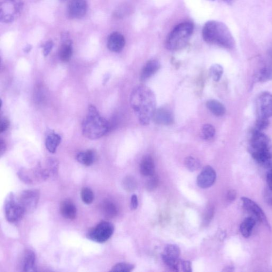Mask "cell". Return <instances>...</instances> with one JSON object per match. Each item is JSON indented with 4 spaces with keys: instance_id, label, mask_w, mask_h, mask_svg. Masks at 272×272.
Wrapping results in <instances>:
<instances>
[{
    "instance_id": "cell-1",
    "label": "cell",
    "mask_w": 272,
    "mask_h": 272,
    "mask_svg": "<svg viewBox=\"0 0 272 272\" xmlns=\"http://www.w3.org/2000/svg\"><path fill=\"white\" fill-rule=\"evenodd\" d=\"M130 102L140 123L149 125L156 110V97L153 90L145 85L136 87L132 92Z\"/></svg>"
},
{
    "instance_id": "cell-2",
    "label": "cell",
    "mask_w": 272,
    "mask_h": 272,
    "mask_svg": "<svg viewBox=\"0 0 272 272\" xmlns=\"http://www.w3.org/2000/svg\"><path fill=\"white\" fill-rule=\"evenodd\" d=\"M203 39L208 43L227 49H233L235 40L232 32L223 22L212 20L205 23L202 31Z\"/></svg>"
},
{
    "instance_id": "cell-3",
    "label": "cell",
    "mask_w": 272,
    "mask_h": 272,
    "mask_svg": "<svg viewBox=\"0 0 272 272\" xmlns=\"http://www.w3.org/2000/svg\"><path fill=\"white\" fill-rule=\"evenodd\" d=\"M110 123L101 116L94 105H90L87 114L82 123V134L90 139L100 138L108 133Z\"/></svg>"
},
{
    "instance_id": "cell-4",
    "label": "cell",
    "mask_w": 272,
    "mask_h": 272,
    "mask_svg": "<svg viewBox=\"0 0 272 272\" xmlns=\"http://www.w3.org/2000/svg\"><path fill=\"white\" fill-rule=\"evenodd\" d=\"M194 31L193 24L184 22L178 24L168 36L166 46L169 50L177 51L184 48L188 44Z\"/></svg>"
},
{
    "instance_id": "cell-5",
    "label": "cell",
    "mask_w": 272,
    "mask_h": 272,
    "mask_svg": "<svg viewBox=\"0 0 272 272\" xmlns=\"http://www.w3.org/2000/svg\"><path fill=\"white\" fill-rule=\"evenodd\" d=\"M22 0H2L0 9V20L2 22H13L20 15L23 8Z\"/></svg>"
},
{
    "instance_id": "cell-6",
    "label": "cell",
    "mask_w": 272,
    "mask_h": 272,
    "mask_svg": "<svg viewBox=\"0 0 272 272\" xmlns=\"http://www.w3.org/2000/svg\"><path fill=\"white\" fill-rule=\"evenodd\" d=\"M4 210L6 219L10 223L19 221L26 213L19 203L17 198L12 193L6 198Z\"/></svg>"
},
{
    "instance_id": "cell-7",
    "label": "cell",
    "mask_w": 272,
    "mask_h": 272,
    "mask_svg": "<svg viewBox=\"0 0 272 272\" xmlns=\"http://www.w3.org/2000/svg\"><path fill=\"white\" fill-rule=\"evenodd\" d=\"M114 230V226L110 222L102 221L89 231L87 237L93 242L104 243L111 237Z\"/></svg>"
},
{
    "instance_id": "cell-8",
    "label": "cell",
    "mask_w": 272,
    "mask_h": 272,
    "mask_svg": "<svg viewBox=\"0 0 272 272\" xmlns=\"http://www.w3.org/2000/svg\"><path fill=\"white\" fill-rule=\"evenodd\" d=\"M39 192L36 189H29L21 192L17 197L18 201L26 213L34 212L39 200Z\"/></svg>"
},
{
    "instance_id": "cell-9",
    "label": "cell",
    "mask_w": 272,
    "mask_h": 272,
    "mask_svg": "<svg viewBox=\"0 0 272 272\" xmlns=\"http://www.w3.org/2000/svg\"><path fill=\"white\" fill-rule=\"evenodd\" d=\"M18 176L23 182L28 184L42 182L51 176L46 169L42 168L32 170H21L18 172Z\"/></svg>"
},
{
    "instance_id": "cell-10",
    "label": "cell",
    "mask_w": 272,
    "mask_h": 272,
    "mask_svg": "<svg viewBox=\"0 0 272 272\" xmlns=\"http://www.w3.org/2000/svg\"><path fill=\"white\" fill-rule=\"evenodd\" d=\"M270 139L263 132L254 131L250 143L251 154L263 151L271 150Z\"/></svg>"
},
{
    "instance_id": "cell-11",
    "label": "cell",
    "mask_w": 272,
    "mask_h": 272,
    "mask_svg": "<svg viewBox=\"0 0 272 272\" xmlns=\"http://www.w3.org/2000/svg\"><path fill=\"white\" fill-rule=\"evenodd\" d=\"M242 201L245 209L251 214L252 218L263 224H268L266 214L258 204L245 197L242 198Z\"/></svg>"
},
{
    "instance_id": "cell-12",
    "label": "cell",
    "mask_w": 272,
    "mask_h": 272,
    "mask_svg": "<svg viewBox=\"0 0 272 272\" xmlns=\"http://www.w3.org/2000/svg\"><path fill=\"white\" fill-rule=\"evenodd\" d=\"M180 254V249L177 246L168 245L162 255L163 261L171 269L178 271Z\"/></svg>"
},
{
    "instance_id": "cell-13",
    "label": "cell",
    "mask_w": 272,
    "mask_h": 272,
    "mask_svg": "<svg viewBox=\"0 0 272 272\" xmlns=\"http://www.w3.org/2000/svg\"><path fill=\"white\" fill-rule=\"evenodd\" d=\"M258 117L270 118L272 117V94L265 92L258 100Z\"/></svg>"
},
{
    "instance_id": "cell-14",
    "label": "cell",
    "mask_w": 272,
    "mask_h": 272,
    "mask_svg": "<svg viewBox=\"0 0 272 272\" xmlns=\"http://www.w3.org/2000/svg\"><path fill=\"white\" fill-rule=\"evenodd\" d=\"M87 9L86 0H71L68 6V14L72 19H80L86 15Z\"/></svg>"
},
{
    "instance_id": "cell-15",
    "label": "cell",
    "mask_w": 272,
    "mask_h": 272,
    "mask_svg": "<svg viewBox=\"0 0 272 272\" xmlns=\"http://www.w3.org/2000/svg\"><path fill=\"white\" fill-rule=\"evenodd\" d=\"M216 178L215 170L211 167H206L197 178V185L201 188H209L215 183Z\"/></svg>"
},
{
    "instance_id": "cell-16",
    "label": "cell",
    "mask_w": 272,
    "mask_h": 272,
    "mask_svg": "<svg viewBox=\"0 0 272 272\" xmlns=\"http://www.w3.org/2000/svg\"><path fill=\"white\" fill-rule=\"evenodd\" d=\"M126 40L121 33L114 32L109 36L108 39V47L113 52H119L124 48Z\"/></svg>"
},
{
    "instance_id": "cell-17",
    "label": "cell",
    "mask_w": 272,
    "mask_h": 272,
    "mask_svg": "<svg viewBox=\"0 0 272 272\" xmlns=\"http://www.w3.org/2000/svg\"><path fill=\"white\" fill-rule=\"evenodd\" d=\"M155 122L159 125L169 126L174 122V117L169 110L161 108L155 110L153 117Z\"/></svg>"
},
{
    "instance_id": "cell-18",
    "label": "cell",
    "mask_w": 272,
    "mask_h": 272,
    "mask_svg": "<svg viewBox=\"0 0 272 272\" xmlns=\"http://www.w3.org/2000/svg\"><path fill=\"white\" fill-rule=\"evenodd\" d=\"M60 211L62 217L67 219L74 220L77 217V208L70 200L63 201L60 204Z\"/></svg>"
},
{
    "instance_id": "cell-19",
    "label": "cell",
    "mask_w": 272,
    "mask_h": 272,
    "mask_svg": "<svg viewBox=\"0 0 272 272\" xmlns=\"http://www.w3.org/2000/svg\"><path fill=\"white\" fill-rule=\"evenodd\" d=\"M22 260V269L24 272L36 271V258L34 252L30 250L24 251Z\"/></svg>"
},
{
    "instance_id": "cell-20",
    "label": "cell",
    "mask_w": 272,
    "mask_h": 272,
    "mask_svg": "<svg viewBox=\"0 0 272 272\" xmlns=\"http://www.w3.org/2000/svg\"><path fill=\"white\" fill-rule=\"evenodd\" d=\"M160 68L159 62L156 60L148 61L145 65L142 72L141 78L142 80H145L151 78Z\"/></svg>"
},
{
    "instance_id": "cell-21",
    "label": "cell",
    "mask_w": 272,
    "mask_h": 272,
    "mask_svg": "<svg viewBox=\"0 0 272 272\" xmlns=\"http://www.w3.org/2000/svg\"><path fill=\"white\" fill-rule=\"evenodd\" d=\"M140 170L142 175L145 177H150L155 174V164L151 156H145L141 161Z\"/></svg>"
},
{
    "instance_id": "cell-22",
    "label": "cell",
    "mask_w": 272,
    "mask_h": 272,
    "mask_svg": "<svg viewBox=\"0 0 272 272\" xmlns=\"http://www.w3.org/2000/svg\"><path fill=\"white\" fill-rule=\"evenodd\" d=\"M62 36L64 42L59 50L60 59L63 62H68L71 59L73 53L72 42L70 39H65L63 35Z\"/></svg>"
},
{
    "instance_id": "cell-23",
    "label": "cell",
    "mask_w": 272,
    "mask_h": 272,
    "mask_svg": "<svg viewBox=\"0 0 272 272\" xmlns=\"http://www.w3.org/2000/svg\"><path fill=\"white\" fill-rule=\"evenodd\" d=\"M256 224L257 220L252 217L245 219L240 227V231L242 235L246 238H249L252 235Z\"/></svg>"
},
{
    "instance_id": "cell-24",
    "label": "cell",
    "mask_w": 272,
    "mask_h": 272,
    "mask_svg": "<svg viewBox=\"0 0 272 272\" xmlns=\"http://www.w3.org/2000/svg\"><path fill=\"white\" fill-rule=\"evenodd\" d=\"M208 109L217 117H222L226 112L225 106L223 104L216 100H211L207 102Z\"/></svg>"
},
{
    "instance_id": "cell-25",
    "label": "cell",
    "mask_w": 272,
    "mask_h": 272,
    "mask_svg": "<svg viewBox=\"0 0 272 272\" xmlns=\"http://www.w3.org/2000/svg\"><path fill=\"white\" fill-rule=\"evenodd\" d=\"M77 160L85 166H91L95 159V153L92 150H87L78 153L76 157Z\"/></svg>"
},
{
    "instance_id": "cell-26",
    "label": "cell",
    "mask_w": 272,
    "mask_h": 272,
    "mask_svg": "<svg viewBox=\"0 0 272 272\" xmlns=\"http://www.w3.org/2000/svg\"><path fill=\"white\" fill-rule=\"evenodd\" d=\"M61 141V138L59 135L53 133L48 135L46 139V147L51 153H54Z\"/></svg>"
},
{
    "instance_id": "cell-27",
    "label": "cell",
    "mask_w": 272,
    "mask_h": 272,
    "mask_svg": "<svg viewBox=\"0 0 272 272\" xmlns=\"http://www.w3.org/2000/svg\"><path fill=\"white\" fill-rule=\"evenodd\" d=\"M102 210L106 217L113 218L118 215V209L117 206L110 201L105 200L103 202Z\"/></svg>"
},
{
    "instance_id": "cell-28",
    "label": "cell",
    "mask_w": 272,
    "mask_h": 272,
    "mask_svg": "<svg viewBox=\"0 0 272 272\" xmlns=\"http://www.w3.org/2000/svg\"><path fill=\"white\" fill-rule=\"evenodd\" d=\"M258 80L261 82H266L272 80V65L263 68L258 76Z\"/></svg>"
},
{
    "instance_id": "cell-29",
    "label": "cell",
    "mask_w": 272,
    "mask_h": 272,
    "mask_svg": "<svg viewBox=\"0 0 272 272\" xmlns=\"http://www.w3.org/2000/svg\"><path fill=\"white\" fill-rule=\"evenodd\" d=\"M122 185L126 191L129 192H133L137 188V183L135 178L129 176L123 180Z\"/></svg>"
},
{
    "instance_id": "cell-30",
    "label": "cell",
    "mask_w": 272,
    "mask_h": 272,
    "mask_svg": "<svg viewBox=\"0 0 272 272\" xmlns=\"http://www.w3.org/2000/svg\"><path fill=\"white\" fill-rule=\"evenodd\" d=\"M216 134V128L210 124L204 125L202 129V135L203 138L207 141H210Z\"/></svg>"
},
{
    "instance_id": "cell-31",
    "label": "cell",
    "mask_w": 272,
    "mask_h": 272,
    "mask_svg": "<svg viewBox=\"0 0 272 272\" xmlns=\"http://www.w3.org/2000/svg\"><path fill=\"white\" fill-rule=\"evenodd\" d=\"M224 73V68L218 64H213L210 68V75L214 81H219Z\"/></svg>"
},
{
    "instance_id": "cell-32",
    "label": "cell",
    "mask_w": 272,
    "mask_h": 272,
    "mask_svg": "<svg viewBox=\"0 0 272 272\" xmlns=\"http://www.w3.org/2000/svg\"><path fill=\"white\" fill-rule=\"evenodd\" d=\"M80 195L82 201L86 204H90L94 201V194L90 188H82Z\"/></svg>"
},
{
    "instance_id": "cell-33",
    "label": "cell",
    "mask_w": 272,
    "mask_h": 272,
    "mask_svg": "<svg viewBox=\"0 0 272 272\" xmlns=\"http://www.w3.org/2000/svg\"><path fill=\"white\" fill-rule=\"evenodd\" d=\"M185 166L189 171H195L200 168L201 163L192 156H188L185 160Z\"/></svg>"
},
{
    "instance_id": "cell-34",
    "label": "cell",
    "mask_w": 272,
    "mask_h": 272,
    "mask_svg": "<svg viewBox=\"0 0 272 272\" xmlns=\"http://www.w3.org/2000/svg\"><path fill=\"white\" fill-rule=\"evenodd\" d=\"M269 125V119L258 117L254 131L263 132L268 127Z\"/></svg>"
},
{
    "instance_id": "cell-35",
    "label": "cell",
    "mask_w": 272,
    "mask_h": 272,
    "mask_svg": "<svg viewBox=\"0 0 272 272\" xmlns=\"http://www.w3.org/2000/svg\"><path fill=\"white\" fill-rule=\"evenodd\" d=\"M134 268V266L130 265L129 263H120L114 266L111 269V272H129L133 270Z\"/></svg>"
},
{
    "instance_id": "cell-36",
    "label": "cell",
    "mask_w": 272,
    "mask_h": 272,
    "mask_svg": "<svg viewBox=\"0 0 272 272\" xmlns=\"http://www.w3.org/2000/svg\"><path fill=\"white\" fill-rule=\"evenodd\" d=\"M146 183L147 190L149 192H152L158 187L159 183V178L157 175L154 174L150 177Z\"/></svg>"
},
{
    "instance_id": "cell-37",
    "label": "cell",
    "mask_w": 272,
    "mask_h": 272,
    "mask_svg": "<svg viewBox=\"0 0 272 272\" xmlns=\"http://www.w3.org/2000/svg\"><path fill=\"white\" fill-rule=\"evenodd\" d=\"M59 164L54 159H50L48 161L46 169L51 176H55L58 172Z\"/></svg>"
},
{
    "instance_id": "cell-38",
    "label": "cell",
    "mask_w": 272,
    "mask_h": 272,
    "mask_svg": "<svg viewBox=\"0 0 272 272\" xmlns=\"http://www.w3.org/2000/svg\"><path fill=\"white\" fill-rule=\"evenodd\" d=\"M214 213V208L212 205L208 206V207L206 209L204 217V224L207 225L211 221L213 217Z\"/></svg>"
},
{
    "instance_id": "cell-39",
    "label": "cell",
    "mask_w": 272,
    "mask_h": 272,
    "mask_svg": "<svg viewBox=\"0 0 272 272\" xmlns=\"http://www.w3.org/2000/svg\"><path fill=\"white\" fill-rule=\"evenodd\" d=\"M265 198L266 202L272 207V183L268 184L265 192Z\"/></svg>"
},
{
    "instance_id": "cell-40",
    "label": "cell",
    "mask_w": 272,
    "mask_h": 272,
    "mask_svg": "<svg viewBox=\"0 0 272 272\" xmlns=\"http://www.w3.org/2000/svg\"><path fill=\"white\" fill-rule=\"evenodd\" d=\"M130 8L129 6L124 5H122L117 9L116 12H115V14L118 17H122V16L126 15L127 14L129 13L130 12Z\"/></svg>"
},
{
    "instance_id": "cell-41",
    "label": "cell",
    "mask_w": 272,
    "mask_h": 272,
    "mask_svg": "<svg viewBox=\"0 0 272 272\" xmlns=\"http://www.w3.org/2000/svg\"><path fill=\"white\" fill-rule=\"evenodd\" d=\"M54 44L52 40H49L43 46V52L45 56H47L51 51Z\"/></svg>"
},
{
    "instance_id": "cell-42",
    "label": "cell",
    "mask_w": 272,
    "mask_h": 272,
    "mask_svg": "<svg viewBox=\"0 0 272 272\" xmlns=\"http://www.w3.org/2000/svg\"><path fill=\"white\" fill-rule=\"evenodd\" d=\"M138 205L137 197L136 195H133L131 197L130 202V208L132 210L137 209Z\"/></svg>"
},
{
    "instance_id": "cell-43",
    "label": "cell",
    "mask_w": 272,
    "mask_h": 272,
    "mask_svg": "<svg viewBox=\"0 0 272 272\" xmlns=\"http://www.w3.org/2000/svg\"><path fill=\"white\" fill-rule=\"evenodd\" d=\"M9 122H8L7 120L5 119L1 120V124H0V132L2 133L6 130L8 127H9Z\"/></svg>"
},
{
    "instance_id": "cell-44",
    "label": "cell",
    "mask_w": 272,
    "mask_h": 272,
    "mask_svg": "<svg viewBox=\"0 0 272 272\" xmlns=\"http://www.w3.org/2000/svg\"><path fill=\"white\" fill-rule=\"evenodd\" d=\"M227 200L229 202H233L235 201L236 197V192L234 191H230L227 194Z\"/></svg>"
},
{
    "instance_id": "cell-45",
    "label": "cell",
    "mask_w": 272,
    "mask_h": 272,
    "mask_svg": "<svg viewBox=\"0 0 272 272\" xmlns=\"http://www.w3.org/2000/svg\"><path fill=\"white\" fill-rule=\"evenodd\" d=\"M5 150V144L1 141V154L2 155Z\"/></svg>"
},
{
    "instance_id": "cell-46",
    "label": "cell",
    "mask_w": 272,
    "mask_h": 272,
    "mask_svg": "<svg viewBox=\"0 0 272 272\" xmlns=\"http://www.w3.org/2000/svg\"><path fill=\"white\" fill-rule=\"evenodd\" d=\"M212 1H214V0H212ZM222 1H224L225 2H226L229 4L232 3L234 1V0H222Z\"/></svg>"
},
{
    "instance_id": "cell-47",
    "label": "cell",
    "mask_w": 272,
    "mask_h": 272,
    "mask_svg": "<svg viewBox=\"0 0 272 272\" xmlns=\"http://www.w3.org/2000/svg\"><path fill=\"white\" fill-rule=\"evenodd\" d=\"M31 48V46L29 45V46L26 47L25 50H24V51H25V52H29L30 51Z\"/></svg>"
},
{
    "instance_id": "cell-48",
    "label": "cell",
    "mask_w": 272,
    "mask_h": 272,
    "mask_svg": "<svg viewBox=\"0 0 272 272\" xmlns=\"http://www.w3.org/2000/svg\"><path fill=\"white\" fill-rule=\"evenodd\" d=\"M271 54L272 55V50H271Z\"/></svg>"
}]
</instances>
